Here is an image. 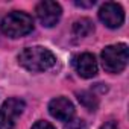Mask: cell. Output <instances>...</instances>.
Here are the masks:
<instances>
[{"label":"cell","mask_w":129,"mask_h":129,"mask_svg":"<svg viewBox=\"0 0 129 129\" xmlns=\"http://www.w3.org/2000/svg\"><path fill=\"white\" fill-rule=\"evenodd\" d=\"M102 129H118V126H117L115 121H108L102 126Z\"/></svg>","instance_id":"obj_14"},{"label":"cell","mask_w":129,"mask_h":129,"mask_svg":"<svg viewBox=\"0 0 129 129\" xmlns=\"http://www.w3.org/2000/svg\"><path fill=\"white\" fill-rule=\"evenodd\" d=\"M55 62H56L55 55L49 49L41 46L26 47L18 53V64L32 73L46 72L55 66Z\"/></svg>","instance_id":"obj_1"},{"label":"cell","mask_w":129,"mask_h":129,"mask_svg":"<svg viewBox=\"0 0 129 129\" xmlns=\"http://www.w3.org/2000/svg\"><path fill=\"white\" fill-rule=\"evenodd\" d=\"M99 18L100 21L111 29H117L123 24L124 21V12L123 8L118 3L114 2H106L105 5H102V8L99 9Z\"/></svg>","instance_id":"obj_6"},{"label":"cell","mask_w":129,"mask_h":129,"mask_svg":"<svg viewBox=\"0 0 129 129\" xmlns=\"http://www.w3.org/2000/svg\"><path fill=\"white\" fill-rule=\"evenodd\" d=\"M35 12H37V17L38 20L41 21L43 26L46 27H53L61 15H62V8L59 3L56 2H50V0H44V2H40L35 8Z\"/></svg>","instance_id":"obj_5"},{"label":"cell","mask_w":129,"mask_h":129,"mask_svg":"<svg viewBox=\"0 0 129 129\" xmlns=\"http://www.w3.org/2000/svg\"><path fill=\"white\" fill-rule=\"evenodd\" d=\"M78 100L87 109H90V111H96L97 109V105H99L97 97L93 93H90V91H81V93H78Z\"/></svg>","instance_id":"obj_10"},{"label":"cell","mask_w":129,"mask_h":129,"mask_svg":"<svg viewBox=\"0 0 129 129\" xmlns=\"http://www.w3.org/2000/svg\"><path fill=\"white\" fill-rule=\"evenodd\" d=\"M30 129H55L49 121H44V120H40V121H37Z\"/></svg>","instance_id":"obj_12"},{"label":"cell","mask_w":129,"mask_h":129,"mask_svg":"<svg viewBox=\"0 0 129 129\" xmlns=\"http://www.w3.org/2000/svg\"><path fill=\"white\" fill-rule=\"evenodd\" d=\"M72 64H73V69L76 70V73L81 78L90 79L97 75V61H96L94 55H91V53L76 55L73 58Z\"/></svg>","instance_id":"obj_8"},{"label":"cell","mask_w":129,"mask_h":129,"mask_svg":"<svg viewBox=\"0 0 129 129\" xmlns=\"http://www.w3.org/2000/svg\"><path fill=\"white\" fill-rule=\"evenodd\" d=\"M24 109V102L17 97L8 99L0 108V129H11Z\"/></svg>","instance_id":"obj_4"},{"label":"cell","mask_w":129,"mask_h":129,"mask_svg":"<svg viewBox=\"0 0 129 129\" xmlns=\"http://www.w3.org/2000/svg\"><path fill=\"white\" fill-rule=\"evenodd\" d=\"M78 6H81V8H90V6H94V0H90V2H78V0H76V2H75Z\"/></svg>","instance_id":"obj_13"},{"label":"cell","mask_w":129,"mask_h":129,"mask_svg":"<svg viewBox=\"0 0 129 129\" xmlns=\"http://www.w3.org/2000/svg\"><path fill=\"white\" fill-rule=\"evenodd\" d=\"M94 32V23L90 18H81L73 23V35L78 38H85Z\"/></svg>","instance_id":"obj_9"},{"label":"cell","mask_w":129,"mask_h":129,"mask_svg":"<svg viewBox=\"0 0 129 129\" xmlns=\"http://www.w3.org/2000/svg\"><path fill=\"white\" fill-rule=\"evenodd\" d=\"M0 29L9 38H21L34 30V20L26 12L12 11L3 17L0 23Z\"/></svg>","instance_id":"obj_2"},{"label":"cell","mask_w":129,"mask_h":129,"mask_svg":"<svg viewBox=\"0 0 129 129\" xmlns=\"http://www.w3.org/2000/svg\"><path fill=\"white\" fill-rule=\"evenodd\" d=\"M49 112L56 120L69 121L75 115V106H73L72 100H69L67 97L59 96V97H55V99L50 100V103H49Z\"/></svg>","instance_id":"obj_7"},{"label":"cell","mask_w":129,"mask_h":129,"mask_svg":"<svg viewBox=\"0 0 129 129\" xmlns=\"http://www.w3.org/2000/svg\"><path fill=\"white\" fill-rule=\"evenodd\" d=\"M127 46L124 43L106 46L102 50V66L108 73H121L127 66Z\"/></svg>","instance_id":"obj_3"},{"label":"cell","mask_w":129,"mask_h":129,"mask_svg":"<svg viewBox=\"0 0 129 129\" xmlns=\"http://www.w3.org/2000/svg\"><path fill=\"white\" fill-rule=\"evenodd\" d=\"M64 129H87V123L82 118H72L66 123Z\"/></svg>","instance_id":"obj_11"}]
</instances>
